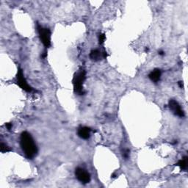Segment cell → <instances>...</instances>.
<instances>
[{
  "mask_svg": "<svg viewBox=\"0 0 188 188\" xmlns=\"http://www.w3.org/2000/svg\"><path fill=\"white\" fill-rule=\"evenodd\" d=\"M90 58H91L92 60L98 61V60H99L101 58H103V54L102 53H101V52H99V50L95 49L91 51V54H90Z\"/></svg>",
  "mask_w": 188,
  "mask_h": 188,
  "instance_id": "obj_9",
  "label": "cell"
},
{
  "mask_svg": "<svg viewBox=\"0 0 188 188\" xmlns=\"http://www.w3.org/2000/svg\"><path fill=\"white\" fill-rule=\"evenodd\" d=\"M148 77L152 82L156 83V82L160 81V77H161V70L160 69H154L149 74Z\"/></svg>",
  "mask_w": 188,
  "mask_h": 188,
  "instance_id": "obj_8",
  "label": "cell"
},
{
  "mask_svg": "<svg viewBox=\"0 0 188 188\" xmlns=\"http://www.w3.org/2000/svg\"><path fill=\"white\" fill-rule=\"evenodd\" d=\"M178 85H179L180 88H183V82L179 81V82H178Z\"/></svg>",
  "mask_w": 188,
  "mask_h": 188,
  "instance_id": "obj_15",
  "label": "cell"
},
{
  "mask_svg": "<svg viewBox=\"0 0 188 188\" xmlns=\"http://www.w3.org/2000/svg\"><path fill=\"white\" fill-rule=\"evenodd\" d=\"M37 29L42 44L45 47L49 48L51 46V31L49 29L44 28L39 24L37 25Z\"/></svg>",
  "mask_w": 188,
  "mask_h": 188,
  "instance_id": "obj_3",
  "label": "cell"
},
{
  "mask_svg": "<svg viewBox=\"0 0 188 188\" xmlns=\"http://www.w3.org/2000/svg\"><path fill=\"white\" fill-rule=\"evenodd\" d=\"M105 34H100L99 36V42L100 44H102L104 42H105Z\"/></svg>",
  "mask_w": 188,
  "mask_h": 188,
  "instance_id": "obj_12",
  "label": "cell"
},
{
  "mask_svg": "<svg viewBox=\"0 0 188 188\" xmlns=\"http://www.w3.org/2000/svg\"><path fill=\"white\" fill-rule=\"evenodd\" d=\"M77 134L79 138L84 139V140H87L91 135V129L86 126H82L78 129Z\"/></svg>",
  "mask_w": 188,
  "mask_h": 188,
  "instance_id": "obj_7",
  "label": "cell"
},
{
  "mask_svg": "<svg viewBox=\"0 0 188 188\" xmlns=\"http://www.w3.org/2000/svg\"><path fill=\"white\" fill-rule=\"evenodd\" d=\"M20 145L21 149L27 158L32 159L38 153V148L31 135L27 132L21 133L20 137Z\"/></svg>",
  "mask_w": 188,
  "mask_h": 188,
  "instance_id": "obj_1",
  "label": "cell"
},
{
  "mask_svg": "<svg viewBox=\"0 0 188 188\" xmlns=\"http://www.w3.org/2000/svg\"><path fill=\"white\" fill-rule=\"evenodd\" d=\"M187 156H185L181 160H179V162L177 163V165L179 166L182 170H186L187 168Z\"/></svg>",
  "mask_w": 188,
  "mask_h": 188,
  "instance_id": "obj_10",
  "label": "cell"
},
{
  "mask_svg": "<svg viewBox=\"0 0 188 188\" xmlns=\"http://www.w3.org/2000/svg\"><path fill=\"white\" fill-rule=\"evenodd\" d=\"M12 126H13V125H12L11 123H6V127H7V129H8V130H11V129H12Z\"/></svg>",
  "mask_w": 188,
  "mask_h": 188,
  "instance_id": "obj_14",
  "label": "cell"
},
{
  "mask_svg": "<svg viewBox=\"0 0 188 188\" xmlns=\"http://www.w3.org/2000/svg\"><path fill=\"white\" fill-rule=\"evenodd\" d=\"M76 179L83 184L89 183L91 182V175L87 170L82 168H77L75 170Z\"/></svg>",
  "mask_w": 188,
  "mask_h": 188,
  "instance_id": "obj_5",
  "label": "cell"
},
{
  "mask_svg": "<svg viewBox=\"0 0 188 188\" xmlns=\"http://www.w3.org/2000/svg\"><path fill=\"white\" fill-rule=\"evenodd\" d=\"M16 79H17L18 85H19L21 89L26 92H28V93H30V92L32 91V88L28 85L26 79H25L24 76L23 70L20 68H19V70H18Z\"/></svg>",
  "mask_w": 188,
  "mask_h": 188,
  "instance_id": "obj_4",
  "label": "cell"
},
{
  "mask_svg": "<svg viewBox=\"0 0 188 188\" xmlns=\"http://www.w3.org/2000/svg\"><path fill=\"white\" fill-rule=\"evenodd\" d=\"M158 53H159V54H160V55H162V56L164 55V52H163V51H160V52H159Z\"/></svg>",
  "mask_w": 188,
  "mask_h": 188,
  "instance_id": "obj_16",
  "label": "cell"
},
{
  "mask_svg": "<svg viewBox=\"0 0 188 188\" xmlns=\"http://www.w3.org/2000/svg\"><path fill=\"white\" fill-rule=\"evenodd\" d=\"M129 152H130V151L129 149H125L123 150V156L125 159H128L129 157Z\"/></svg>",
  "mask_w": 188,
  "mask_h": 188,
  "instance_id": "obj_13",
  "label": "cell"
},
{
  "mask_svg": "<svg viewBox=\"0 0 188 188\" xmlns=\"http://www.w3.org/2000/svg\"><path fill=\"white\" fill-rule=\"evenodd\" d=\"M0 149H1V152L5 153L7 152H11V149L10 148V147L7 145L3 143H1V146H0Z\"/></svg>",
  "mask_w": 188,
  "mask_h": 188,
  "instance_id": "obj_11",
  "label": "cell"
},
{
  "mask_svg": "<svg viewBox=\"0 0 188 188\" xmlns=\"http://www.w3.org/2000/svg\"><path fill=\"white\" fill-rule=\"evenodd\" d=\"M169 108L170 109L173 113L179 117L183 118L185 116V113H184L183 109L181 108V106L179 105V104L177 101H175L173 99H170L169 101Z\"/></svg>",
  "mask_w": 188,
  "mask_h": 188,
  "instance_id": "obj_6",
  "label": "cell"
},
{
  "mask_svg": "<svg viewBox=\"0 0 188 188\" xmlns=\"http://www.w3.org/2000/svg\"><path fill=\"white\" fill-rule=\"evenodd\" d=\"M86 73L85 70H81L74 76L73 84L74 91L79 95H83L85 92L83 91V83L85 80Z\"/></svg>",
  "mask_w": 188,
  "mask_h": 188,
  "instance_id": "obj_2",
  "label": "cell"
}]
</instances>
